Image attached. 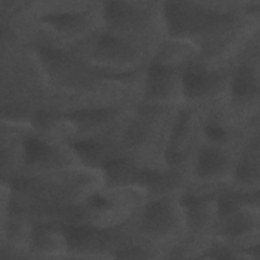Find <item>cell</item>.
Returning <instances> with one entry per match:
<instances>
[{"mask_svg":"<svg viewBox=\"0 0 260 260\" xmlns=\"http://www.w3.org/2000/svg\"><path fill=\"white\" fill-rule=\"evenodd\" d=\"M86 16L88 15L81 11H63L47 15L45 21L52 29L60 34L73 35L85 28Z\"/></svg>","mask_w":260,"mask_h":260,"instance_id":"8","label":"cell"},{"mask_svg":"<svg viewBox=\"0 0 260 260\" xmlns=\"http://www.w3.org/2000/svg\"><path fill=\"white\" fill-rule=\"evenodd\" d=\"M235 173L237 177L245 182H258V144L252 146V149L244 155L242 160L236 166Z\"/></svg>","mask_w":260,"mask_h":260,"instance_id":"9","label":"cell"},{"mask_svg":"<svg viewBox=\"0 0 260 260\" xmlns=\"http://www.w3.org/2000/svg\"><path fill=\"white\" fill-rule=\"evenodd\" d=\"M95 55L96 59L102 62L119 66V64L125 65L131 63L135 58V51L126 41L106 35L99 40Z\"/></svg>","mask_w":260,"mask_h":260,"instance_id":"4","label":"cell"},{"mask_svg":"<svg viewBox=\"0 0 260 260\" xmlns=\"http://www.w3.org/2000/svg\"><path fill=\"white\" fill-rule=\"evenodd\" d=\"M143 197L140 186H122L114 194H94L89 197L88 212L96 226H110L123 221Z\"/></svg>","mask_w":260,"mask_h":260,"instance_id":"1","label":"cell"},{"mask_svg":"<svg viewBox=\"0 0 260 260\" xmlns=\"http://www.w3.org/2000/svg\"><path fill=\"white\" fill-rule=\"evenodd\" d=\"M220 84V77L206 68L192 64L182 74L183 94L190 99H201L210 94Z\"/></svg>","mask_w":260,"mask_h":260,"instance_id":"3","label":"cell"},{"mask_svg":"<svg viewBox=\"0 0 260 260\" xmlns=\"http://www.w3.org/2000/svg\"><path fill=\"white\" fill-rule=\"evenodd\" d=\"M141 219L144 234L156 239L172 237L178 230L186 228L183 204L169 198H161L148 204Z\"/></svg>","mask_w":260,"mask_h":260,"instance_id":"2","label":"cell"},{"mask_svg":"<svg viewBox=\"0 0 260 260\" xmlns=\"http://www.w3.org/2000/svg\"><path fill=\"white\" fill-rule=\"evenodd\" d=\"M232 93L240 103H248L257 100L258 75L249 66L240 67L232 80Z\"/></svg>","mask_w":260,"mask_h":260,"instance_id":"7","label":"cell"},{"mask_svg":"<svg viewBox=\"0 0 260 260\" xmlns=\"http://www.w3.org/2000/svg\"><path fill=\"white\" fill-rule=\"evenodd\" d=\"M29 243L39 253H61L66 252L69 247L68 237L55 226H39L31 231Z\"/></svg>","mask_w":260,"mask_h":260,"instance_id":"6","label":"cell"},{"mask_svg":"<svg viewBox=\"0 0 260 260\" xmlns=\"http://www.w3.org/2000/svg\"><path fill=\"white\" fill-rule=\"evenodd\" d=\"M230 156L219 148L214 146L202 148L196 160L197 174L206 180L222 177L231 170Z\"/></svg>","mask_w":260,"mask_h":260,"instance_id":"5","label":"cell"}]
</instances>
